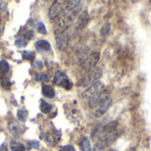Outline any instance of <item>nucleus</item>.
<instances>
[{"label": "nucleus", "instance_id": "nucleus-1", "mask_svg": "<svg viewBox=\"0 0 151 151\" xmlns=\"http://www.w3.org/2000/svg\"><path fill=\"white\" fill-rule=\"evenodd\" d=\"M122 134V130H116L113 133L107 134L105 136H103L98 139V142H96L94 151H103L108 147H110Z\"/></svg>", "mask_w": 151, "mask_h": 151}, {"label": "nucleus", "instance_id": "nucleus-2", "mask_svg": "<svg viewBox=\"0 0 151 151\" xmlns=\"http://www.w3.org/2000/svg\"><path fill=\"white\" fill-rule=\"evenodd\" d=\"M104 85L102 81H96L95 83L91 84L82 94V97L87 100H91L99 95L104 90Z\"/></svg>", "mask_w": 151, "mask_h": 151}, {"label": "nucleus", "instance_id": "nucleus-3", "mask_svg": "<svg viewBox=\"0 0 151 151\" xmlns=\"http://www.w3.org/2000/svg\"><path fill=\"white\" fill-rule=\"evenodd\" d=\"M103 74V69L101 67H96L93 69L89 73H88L81 81L80 85L81 87H88L93 83H95Z\"/></svg>", "mask_w": 151, "mask_h": 151}, {"label": "nucleus", "instance_id": "nucleus-4", "mask_svg": "<svg viewBox=\"0 0 151 151\" xmlns=\"http://www.w3.org/2000/svg\"><path fill=\"white\" fill-rule=\"evenodd\" d=\"M72 34H73V31L71 28H68V29H65V31H63L61 34H59L57 38H56V44H57V47L63 50L66 48V46L68 45V42H69V40L72 36Z\"/></svg>", "mask_w": 151, "mask_h": 151}, {"label": "nucleus", "instance_id": "nucleus-5", "mask_svg": "<svg viewBox=\"0 0 151 151\" xmlns=\"http://www.w3.org/2000/svg\"><path fill=\"white\" fill-rule=\"evenodd\" d=\"M100 58V53L99 52H94L91 55L88 57V58L82 63V69L84 72H91L96 65L97 64L98 60Z\"/></svg>", "mask_w": 151, "mask_h": 151}, {"label": "nucleus", "instance_id": "nucleus-6", "mask_svg": "<svg viewBox=\"0 0 151 151\" xmlns=\"http://www.w3.org/2000/svg\"><path fill=\"white\" fill-rule=\"evenodd\" d=\"M54 82L58 86L64 87L67 90L71 89L73 87L72 82L69 81L68 77L62 71H57V73H55V77H54Z\"/></svg>", "mask_w": 151, "mask_h": 151}, {"label": "nucleus", "instance_id": "nucleus-7", "mask_svg": "<svg viewBox=\"0 0 151 151\" xmlns=\"http://www.w3.org/2000/svg\"><path fill=\"white\" fill-rule=\"evenodd\" d=\"M89 54V48L88 47H82L73 56V63L75 65L82 64L88 57Z\"/></svg>", "mask_w": 151, "mask_h": 151}, {"label": "nucleus", "instance_id": "nucleus-8", "mask_svg": "<svg viewBox=\"0 0 151 151\" xmlns=\"http://www.w3.org/2000/svg\"><path fill=\"white\" fill-rule=\"evenodd\" d=\"M60 133L59 132H57V131H53V132H49V133H46L44 134L43 135H42V138H43V140L50 146H55L59 139H60Z\"/></svg>", "mask_w": 151, "mask_h": 151}, {"label": "nucleus", "instance_id": "nucleus-9", "mask_svg": "<svg viewBox=\"0 0 151 151\" xmlns=\"http://www.w3.org/2000/svg\"><path fill=\"white\" fill-rule=\"evenodd\" d=\"M111 104H112V99L109 96L106 100H104L101 104H99L96 107V110L95 111V117L96 118L102 117L108 111V109L111 107Z\"/></svg>", "mask_w": 151, "mask_h": 151}, {"label": "nucleus", "instance_id": "nucleus-10", "mask_svg": "<svg viewBox=\"0 0 151 151\" xmlns=\"http://www.w3.org/2000/svg\"><path fill=\"white\" fill-rule=\"evenodd\" d=\"M109 96H110L109 91L108 90H103L99 95H97L96 97H94L93 99H91L89 101V107L90 108H96V107H97L104 100H106Z\"/></svg>", "mask_w": 151, "mask_h": 151}, {"label": "nucleus", "instance_id": "nucleus-11", "mask_svg": "<svg viewBox=\"0 0 151 151\" xmlns=\"http://www.w3.org/2000/svg\"><path fill=\"white\" fill-rule=\"evenodd\" d=\"M118 121H111L110 123H108L107 125L104 126L103 127H101L100 129V132H99V136H98V139L103 137V136H105L107 134H110L111 133H113L114 131H116L118 129Z\"/></svg>", "mask_w": 151, "mask_h": 151}, {"label": "nucleus", "instance_id": "nucleus-12", "mask_svg": "<svg viewBox=\"0 0 151 151\" xmlns=\"http://www.w3.org/2000/svg\"><path fill=\"white\" fill-rule=\"evenodd\" d=\"M64 10V5H63V3L59 2V1H55L54 4L51 5L50 11H49V16L50 19H54L56 18L57 16H58L62 11Z\"/></svg>", "mask_w": 151, "mask_h": 151}, {"label": "nucleus", "instance_id": "nucleus-13", "mask_svg": "<svg viewBox=\"0 0 151 151\" xmlns=\"http://www.w3.org/2000/svg\"><path fill=\"white\" fill-rule=\"evenodd\" d=\"M8 127H9V130H10L11 134L14 137H16V138H18L20 135V134L22 133V127H21V125L17 120H15V119L10 120V122L8 124Z\"/></svg>", "mask_w": 151, "mask_h": 151}, {"label": "nucleus", "instance_id": "nucleus-14", "mask_svg": "<svg viewBox=\"0 0 151 151\" xmlns=\"http://www.w3.org/2000/svg\"><path fill=\"white\" fill-rule=\"evenodd\" d=\"M88 19H89V16H88V12L87 11L82 12L80 14V16H79V18L77 19V24H76L77 29H83L87 26V24L88 22Z\"/></svg>", "mask_w": 151, "mask_h": 151}, {"label": "nucleus", "instance_id": "nucleus-15", "mask_svg": "<svg viewBox=\"0 0 151 151\" xmlns=\"http://www.w3.org/2000/svg\"><path fill=\"white\" fill-rule=\"evenodd\" d=\"M35 49L40 52H46L50 50L51 46L49 42L45 40H39L35 42Z\"/></svg>", "mask_w": 151, "mask_h": 151}, {"label": "nucleus", "instance_id": "nucleus-16", "mask_svg": "<svg viewBox=\"0 0 151 151\" xmlns=\"http://www.w3.org/2000/svg\"><path fill=\"white\" fill-rule=\"evenodd\" d=\"M42 94L48 98H52L55 96V90L50 85H43L42 88Z\"/></svg>", "mask_w": 151, "mask_h": 151}, {"label": "nucleus", "instance_id": "nucleus-17", "mask_svg": "<svg viewBox=\"0 0 151 151\" xmlns=\"http://www.w3.org/2000/svg\"><path fill=\"white\" fill-rule=\"evenodd\" d=\"M10 148L12 151H25L26 150L25 146L21 142L17 141H12L10 143Z\"/></svg>", "mask_w": 151, "mask_h": 151}, {"label": "nucleus", "instance_id": "nucleus-18", "mask_svg": "<svg viewBox=\"0 0 151 151\" xmlns=\"http://www.w3.org/2000/svg\"><path fill=\"white\" fill-rule=\"evenodd\" d=\"M9 72V65L6 61H0V77L4 78Z\"/></svg>", "mask_w": 151, "mask_h": 151}, {"label": "nucleus", "instance_id": "nucleus-19", "mask_svg": "<svg viewBox=\"0 0 151 151\" xmlns=\"http://www.w3.org/2000/svg\"><path fill=\"white\" fill-rule=\"evenodd\" d=\"M111 27V25L110 22L105 23V24L102 27V28H101V30H100V35H101L103 37H107V36L110 35Z\"/></svg>", "mask_w": 151, "mask_h": 151}, {"label": "nucleus", "instance_id": "nucleus-20", "mask_svg": "<svg viewBox=\"0 0 151 151\" xmlns=\"http://www.w3.org/2000/svg\"><path fill=\"white\" fill-rule=\"evenodd\" d=\"M80 2H81V0H70L65 8V14L71 12L74 8H76L77 5L80 4Z\"/></svg>", "mask_w": 151, "mask_h": 151}, {"label": "nucleus", "instance_id": "nucleus-21", "mask_svg": "<svg viewBox=\"0 0 151 151\" xmlns=\"http://www.w3.org/2000/svg\"><path fill=\"white\" fill-rule=\"evenodd\" d=\"M51 109H52V106H51L50 104L46 103L45 101H42V102H41L40 110H41L42 112H43V113H45V114H48V113L50 112Z\"/></svg>", "mask_w": 151, "mask_h": 151}, {"label": "nucleus", "instance_id": "nucleus-22", "mask_svg": "<svg viewBox=\"0 0 151 151\" xmlns=\"http://www.w3.org/2000/svg\"><path fill=\"white\" fill-rule=\"evenodd\" d=\"M81 148L82 151H91V145H90V142L88 140V138L85 137L83 138L81 143Z\"/></svg>", "mask_w": 151, "mask_h": 151}, {"label": "nucleus", "instance_id": "nucleus-23", "mask_svg": "<svg viewBox=\"0 0 151 151\" xmlns=\"http://www.w3.org/2000/svg\"><path fill=\"white\" fill-rule=\"evenodd\" d=\"M27 116H28V113L27 111H24V110H19L17 113V117L19 119V120L22 121V122H25L27 119Z\"/></svg>", "mask_w": 151, "mask_h": 151}, {"label": "nucleus", "instance_id": "nucleus-24", "mask_svg": "<svg viewBox=\"0 0 151 151\" xmlns=\"http://www.w3.org/2000/svg\"><path fill=\"white\" fill-rule=\"evenodd\" d=\"M22 57L24 59L31 61L35 58V52H33V51H23Z\"/></svg>", "mask_w": 151, "mask_h": 151}, {"label": "nucleus", "instance_id": "nucleus-25", "mask_svg": "<svg viewBox=\"0 0 151 151\" xmlns=\"http://www.w3.org/2000/svg\"><path fill=\"white\" fill-rule=\"evenodd\" d=\"M35 80L36 81H49V78L48 75L45 73H37L35 76Z\"/></svg>", "mask_w": 151, "mask_h": 151}, {"label": "nucleus", "instance_id": "nucleus-26", "mask_svg": "<svg viewBox=\"0 0 151 151\" xmlns=\"http://www.w3.org/2000/svg\"><path fill=\"white\" fill-rule=\"evenodd\" d=\"M36 30L40 34H42V35H46L47 34L46 27H45V26H44V24L42 22H39V23L36 24Z\"/></svg>", "mask_w": 151, "mask_h": 151}, {"label": "nucleus", "instance_id": "nucleus-27", "mask_svg": "<svg viewBox=\"0 0 151 151\" xmlns=\"http://www.w3.org/2000/svg\"><path fill=\"white\" fill-rule=\"evenodd\" d=\"M27 42H28V41H27V40L24 39V38H19V39H17V40L15 41V45H16L17 47H19V48H22V47L27 46Z\"/></svg>", "mask_w": 151, "mask_h": 151}, {"label": "nucleus", "instance_id": "nucleus-28", "mask_svg": "<svg viewBox=\"0 0 151 151\" xmlns=\"http://www.w3.org/2000/svg\"><path fill=\"white\" fill-rule=\"evenodd\" d=\"M1 85H2V87H3L4 88H5V89L11 88V82H10V81H9L7 78H5V77L1 78Z\"/></svg>", "mask_w": 151, "mask_h": 151}, {"label": "nucleus", "instance_id": "nucleus-29", "mask_svg": "<svg viewBox=\"0 0 151 151\" xmlns=\"http://www.w3.org/2000/svg\"><path fill=\"white\" fill-rule=\"evenodd\" d=\"M34 35H35V34H34V31H32V30H27L25 34H24V39H26L27 41H29V40H31L33 37H34Z\"/></svg>", "mask_w": 151, "mask_h": 151}, {"label": "nucleus", "instance_id": "nucleus-30", "mask_svg": "<svg viewBox=\"0 0 151 151\" xmlns=\"http://www.w3.org/2000/svg\"><path fill=\"white\" fill-rule=\"evenodd\" d=\"M59 151H75L74 148L71 145H66V146H64L60 149Z\"/></svg>", "mask_w": 151, "mask_h": 151}, {"label": "nucleus", "instance_id": "nucleus-31", "mask_svg": "<svg viewBox=\"0 0 151 151\" xmlns=\"http://www.w3.org/2000/svg\"><path fill=\"white\" fill-rule=\"evenodd\" d=\"M34 66H35V68L39 69V70H42V67H43V65H42V61L37 60V61H35V62L34 63Z\"/></svg>", "mask_w": 151, "mask_h": 151}, {"label": "nucleus", "instance_id": "nucleus-32", "mask_svg": "<svg viewBox=\"0 0 151 151\" xmlns=\"http://www.w3.org/2000/svg\"><path fill=\"white\" fill-rule=\"evenodd\" d=\"M30 144H31V147H32L33 149L38 150V149L40 148V143H39V142H37V141H32V142H30Z\"/></svg>", "mask_w": 151, "mask_h": 151}, {"label": "nucleus", "instance_id": "nucleus-33", "mask_svg": "<svg viewBox=\"0 0 151 151\" xmlns=\"http://www.w3.org/2000/svg\"><path fill=\"white\" fill-rule=\"evenodd\" d=\"M0 151H8L7 147L5 146V143H3V144L0 146Z\"/></svg>", "mask_w": 151, "mask_h": 151}, {"label": "nucleus", "instance_id": "nucleus-34", "mask_svg": "<svg viewBox=\"0 0 151 151\" xmlns=\"http://www.w3.org/2000/svg\"><path fill=\"white\" fill-rule=\"evenodd\" d=\"M129 151H136V149H135V148H131V149L129 150Z\"/></svg>", "mask_w": 151, "mask_h": 151}, {"label": "nucleus", "instance_id": "nucleus-35", "mask_svg": "<svg viewBox=\"0 0 151 151\" xmlns=\"http://www.w3.org/2000/svg\"><path fill=\"white\" fill-rule=\"evenodd\" d=\"M108 151H116V150H108Z\"/></svg>", "mask_w": 151, "mask_h": 151}, {"label": "nucleus", "instance_id": "nucleus-36", "mask_svg": "<svg viewBox=\"0 0 151 151\" xmlns=\"http://www.w3.org/2000/svg\"><path fill=\"white\" fill-rule=\"evenodd\" d=\"M0 33H1V30H0Z\"/></svg>", "mask_w": 151, "mask_h": 151}]
</instances>
